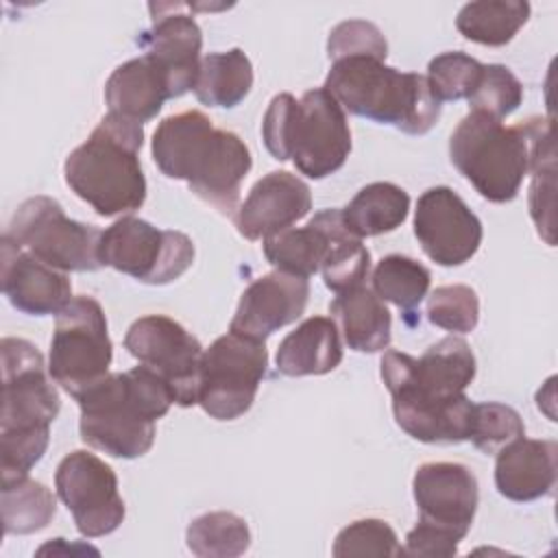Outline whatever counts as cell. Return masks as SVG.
<instances>
[{
  "label": "cell",
  "mask_w": 558,
  "mask_h": 558,
  "mask_svg": "<svg viewBox=\"0 0 558 558\" xmlns=\"http://www.w3.org/2000/svg\"><path fill=\"white\" fill-rule=\"evenodd\" d=\"M410 211V196L403 187L377 181L364 185L349 203L340 209L344 227L362 238H375L390 233L403 225Z\"/></svg>",
  "instance_id": "cell-26"
},
{
  "label": "cell",
  "mask_w": 558,
  "mask_h": 558,
  "mask_svg": "<svg viewBox=\"0 0 558 558\" xmlns=\"http://www.w3.org/2000/svg\"><path fill=\"white\" fill-rule=\"evenodd\" d=\"M253 87L251 59L240 50L211 52L201 59L198 76L194 83L196 98L207 107H235Z\"/></svg>",
  "instance_id": "cell-27"
},
{
  "label": "cell",
  "mask_w": 558,
  "mask_h": 558,
  "mask_svg": "<svg viewBox=\"0 0 558 558\" xmlns=\"http://www.w3.org/2000/svg\"><path fill=\"white\" fill-rule=\"evenodd\" d=\"M113 347L107 318L94 296H74L59 314L50 340L48 373L74 399L109 375Z\"/></svg>",
  "instance_id": "cell-9"
},
{
  "label": "cell",
  "mask_w": 558,
  "mask_h": 558,
  "mask_svg": "<svg viewBox=\"0 0 558 558\" xmlns=\"http://www.w3.org/2000/svg\"><path fill=\"white\" fill-rule=\"evenodd\" d=\"M2 416L0 469L2 482L28 475L50 440V423L61 410L59 392L35 344L24 338H2Z\"/></svg>",
  "instance_id": "cell-3"
},
{
  "label": "cell",
  "mask_w": 558,
  "mask_h": 558,
  "mask_svg": "<svg viewBox=\"0 0 558 558\" xmlns=\"http://www.w3.org/2000/svg\"><path fill=\"white\" fill-rule=\"evenodd\" d=\"M414 235L425 255L440 266L469 262L482 244V222L447 185L425 190L414 209Z\"/></svg>",
  "instance_id": "cell-15"
},
{
  "label": "cell",
  "mask_w": 558,
  "mask_h": 558,
  "mask_svg": "<svg viewBox=\"0 0 558 558\" xmlns=\"http://www.w3.org/2000/svg\"><path fill=\"white\" fill-rule=\"evenodd\" d=\"M530 17V4L521 0L469 2L458 11L456 28L482 46H504Z\"/></svg>",
  "instance_id": "cell-28"
},
{
  "label": "cell",
  "mask_w": 558,
  "mask_h": 558,
  "mask_svg": "<svg viewBox=\"0 0 558 558\" xmlns=\"http://www.w3.org/2000/svg\"><path fill=\"white\" fill-rule=\"evenodd\" d=\"M262 137L275 159H292L310 179L333 174L351 153L344 109L325 87L307 89L299 100L288 92L277 94L264 113Z\"/></svg>",
  "instance_id": "cell-7"
},
{
  "label": "cell",
  "mask_w": 558,
  "mask_h": 558,
  "mask_svg": "<svg viewBox=\"0 0 558 558\" xmlns=\"http://www.w3.org/2000/svg\"><path fill=\"white\" fill-rule=\"evenodd\" d=\"M57 512L54 495L28 475L2 482L4 534H33L44 530Z\"/></svg>",
  "instance_id": "cell-30"
},
{
  "label": "cell",
  "mask_w": 558,
  "mask_h": 558,
  "mask_svg": "<svg viewBox=\"0 0 558 558\" xmlns=\"http://www.w3.org/2000/svg\"><path fill=\"white\" fill-rule=\"evenodd\" d=\"M327 235V251L320 264L323 281L336 294L362 286L371 270V253L344 222L340 209H323L314 216Z\"/></svg>",
  "instance_id": "cell-25"
},
{
  "label": "cell",
  "mask_w": 558,
  "mask_h": 558,
  "mask_svg": "<svg viewBox=\"0 0 558 558\" xmlns=\"http://www.w3.org/2000/svg\"><path fill=\"white\" fill-rule=\"evenodd\" d=\"M427 318L432 325L453 333L473 331L480 320L477 292L462 283L436 288L427 299Z\"/></svg>",
  "instance_id": "cell-35"
},
{
  "label": "cell",
  "mask_w": 558,
  "mask_h": 558,
  "mask_svg": "<svg viewBox=\"0 0 558 558\" xmlns=\"http://www.w3.org/2000/svg\"><path fill=\"white\" fill-rule=\"evenodd\" d=\"M277 371L286 377L325 375L342 362L338 325L327 316H310L277 349Z\"/></svg>",
  "instance_id": "cell-23"
},
{
  "label": "cell",
  "mask_w": 558,
  "mask_h": 558,
  "mask_svg": "<svg viewBox=\"0 0 558 558\" xmlns=\"http://www.w3.org/2000/svg\"><path fill=\"white\" fill-rule=\"evenodd\" d=\"M327 251V235L312 218L305 227H290L264 240V255L275 270L312 277L320 270Z\"/></svg>",
  "instance_id": "cell-29"
},
{
  "label": "cell",
  "mask_w": 558,
  "mask_h": 558,
  "mask_svg": "<svg viewBox=\"0 0 558 558\" xmlns=\"http://www.w3.org/2000/svg\"><path fill=\"white\" fill-rule=\"evenodd\" d=\"M312 209V194L303 179L286 170L262 177L235 214V227L246 240H266L290 229Z\"/></svg>",
  "instance_id": "cell-19"
},
{
  "label": "cell",
  "mask_w": 558,
  "mask_h": 558,
  "mask_svg": "<svg viewBox=\"0 0 558 558\" xmlns=\"http://www.w3.org/2000/svg\"><path fill=\"white\" fill-rule=\"evenodd\" d=\"M482 74V63L464 52H442L434 57L427 65V83L438 102L469 98L477 78Z\"/></svg>",
  "instance_id": "cell-36"
},
{
  "label": "cell",
  "mask_w": 558,
  "mask_h": 558,
  "mask_svg": "<svg viewBox=\"0 0 558 558\" xmlns=\"http://www.w3.org/2000/svg\"><path fill=\"white\" fill-rule=\"evenodd\" d=\"M0 255L2 292L15 310L31 316H46L59 314L72 301L68 275L20 248L7 235H2Z\"/></svg>",
  "instance_id": "cell-20"
},
{
  "label": "cell",
  "mask_w": 558,
  "mask_h": 558,
  "mask_svg": "<svg viewBox=\"0 0 558 558\" xmlns=\"http://www.w3.org/2000/svg\"><path fill=\"white\" fill-rule=\"evenodd\" d=\"M150 150L168 179L185 181L198 198L233 216L253 166L248 146L235 133L216 129L203 111L190 109L159 122Z\"/></svg>",
  "instance_id": "cell-2"
},
{
  "label": "cell",
  "mask_w": 558,
  "mask_h": 558,
  "mask_svg": "<svg viewBox=\"0 0 558 558\" xmlns=\"http://www.w3.org/2000/svg\"><path fill=\"white\" fill-rule=\"evenodd\" d=\"M495 456V486L506 499L534 501L554 490L558 473V445L554 440L521 436Z\"/></svg>",
  "instance_id": "cell-21"
},
{
  "label": "cell",
  "mask_w": 558,
  "mask_h": 558,
  "mask_svg": "<svg viewBox=\"0 0 558 558\" xmlns=\"http://www.w3.org/2000/svg\"><path fill=\"white\" fill-rule=\"evenodd\" d=\"M323 87L349 113L392 124L408 135H425L440 118V102L425 76L395 70L373 57L333 61Z\"/></svg>",
  "instance_id": "cell-8"
},
{
  "label": "cell",
  "mask_w": 558,
  "mask_h": 558,
  "mask_svg": "<svg viewBox=\"0 0 558 558\" xmlns=\"http://www.w3.org/2000/svg\"><path fill=\"white\" fill-rule=\"evenodd\" d=\"M373 292L399 310L412 314L427 296L432 275L412 257L388 255L373 270Z\"/></svg>",
  "instance_id": "cell-31"
},
{
  "label": "cell",
  "mask_w": 558,
  "mask_h": 558,
  "mask_svg": "<svg viewBox=\"0 0 558 558\" xmlns=\"http://www.w3.org/2000/svg\"><path fill=\"white\" fill-rule=\"evenodd\" d=\"M142 144V122L107 111L92 135L68 155L65 183L98 216L111 218L140 209L146 201Z\"/></svg>",
  "instance_id": "cell-5"
},
{
  "label": "cell",
  "mask_w": 558,
  "mask_h": 558,
  "mask_svg": "<svg viewBox=\"0 0 558 558\" xmlns=\"http://www.w3.org/2000/svg\"><path fill=\"white\" fill-rule=\"evenodd\" d=\"M534 181L530 187V214L549 246H554V174L556 159L541 161L532 168Z\"/></svg>",
  "instance_id": "cell-39"
},
{
  "label": "cell",
  "mask_w": 558,
  "mask_h": 558,
  "mask_svg": "<svg viewBox=\"0 0 558 558\" xmlns=\"http://www.w3.org/2000/svg\"><path fill=\"white\" fill-rule=\"evenodd\" d=\"M98 257L102 266L142 283L166 286L194 264V244L181 231L157 229L142 218L124 216L102 231Z\"/></svg>",
  "instance_id": "cell-11"
},
{
  "label": "cell",
  "mask_w": 558,
  "mask_h": 558,
  "mask_svg": "<svg viewBox=\"0 0 558 558\" xmlns=\"http://www.w3.org/2000/svg\"><path fill=\"white\" fill-rule=\"evenodd\" d=\"M551 122L530 118L517 126L471 111L449 137V157L458 172L490 203L519 194L541 144L551 140Z\"/></svg>",
  "instance_id": "cell-6"
},
{
  "label": "cell",
  "mask_w": 558,
  "mask_h": 558,
  "mask_svg": "<svg viewBox=\"0 0 558 558\" xmlns=\"http://www.w3.org/2000/svg\"><path fill=\"white\" fill-rule=\"evenodd\" d=\"M329 314L333 323L340 325L349 349L357 353H377L390 344V312L364 283L338 292L329 303Z\"/></svg>",
  "instance_id": "cell-24"
},
{
  "label": "cell",
  "mask_w": 558,
  "mask_h": 558,
  "mask_svg": "<svg viewBox=\"0 0 558 558\" xmlns=\"http://www.w3.org/2000/svg\"><path fill=\"white\" fill-rule=\"evenodd\" d=\"M185 541L190 551L201 558H233L248 549L251 532L242 517L218 510L196 517L185 532Z\"/></svg>",
  "instance_id": "cell-32"
},
{
  "label": "cell",
  "mask_w": 558,
  "mask_h": 558,
  "mask_svg": "<svg viewBox=\"0 0 558 558\" xmlns=\"http://www.w3.org/2000/svg\"><path fill=\"white\" fill-rule=\"evenodd\" d=\"M4 235L44 264L61 272L98 270V242L102 231L76 222L50 196H33L13 214Z\"/></svg>",
  "instance_id": "cell-10"
},
{
  "label": "cell",
  "mask_w": 558,
  "mask_h": 558,
  "mask_svg": "<svg viewBox=\"0 0 558 558\" xmlns=\"http://www.w3.org/2000/svg\"><path fill=\"white\" fill-rule=\"evenodd\" d=\"M466 100L471 111L490 116L495 120H504L521 105L523 85L506 65H482L477 85L473 87Z\"/></svg>",
  "instance_id": "cell-33"
},
{
  "label": "cell",
  "mask_w": 558,
  "mask_h": 558,
  "mask_svg": "<svg viewBox=\"0 0 558 558\" xmlns=\"http://www.w3.org/2000/svg\"><path fill=\"white\" fill-rule=\"evenodd\" d=\"M307 296L310 283L305 277L272 270L242 292L229 331L264 342L277 329L301 318Z\"/></svg>",
  "instance_id": "cell-18"
},
{
  "label": "cell",
  "mask_w": 558,
  "mask_h": 558,
  "mask_svg": "<svg viewBox=\"0 0 558 558\" xmlns=\"http://www.w3.org/2000/svg\"><path fill=\"white\" fill-rule=\"evenodd\" d=\"M327 54L331 63L349 57H373L386 61L388 44L373 22L347 20L331 28L327 39Z\"/></svg>",
  "instance_id": "cell-38"
},
{
  "label": "cell",
  "mask_w": 558,
  "mask_h": 558,
  "mask_svg": "<svg viewBox=\"0 0 558 558\" xmlns=\"http://www.w3.org/2000/svg\"><path fill=\"white\" fill-rule=\"evenodd\" d=\"M521 436H525V425L514 408L495 401L473 403L469 440L480 451H484L486 456L497 453L501 447Z\"/></svg>",
  "instance_id": "cell-34"
},
{
  "label": "cell",
  "mask_w": 558,
  "mask_h": 558,
  "mask_svg": "<svg viewBox=\"0 0 558 558\" xmlns=\"http://www.w3.org/2000/svg\"><path fill=\"white\" fill-rule=\"evenodd\" d=\"M81 440L113 458H140L155 442V423L174 403L170 386L148 366L109 373L78 399Z\"/></svg>",
  "instance_id": "cell-4"
},
{
  "label": "cell",
  "mask_w": 558,
  "mask_h": 558,
  "mask_svg": "<svg viewBox=\"0 0 558 558\" xmlns=\"http://www.w3.org/2000/svg\"><path fill=\"white\" fill-rule=\"evenodd\" d=\"M266 344L240 333H225L203 351L198 405L216 421H233L251 410L266 375Z\"/></svg>",
  "instance_id": "cell-12"
},
{
  "label": "cell",
  "mask_w": 558,
  "mask_h": 558,
  "mask_svg": "<svg viewBox=\"0 0 558 558\" xmlns=\"http://www.w3.org/2000/svg\"><path fill=\"white\" fill-rule=\"evenodd\" d=\"M183 4L153 2L148 11L153 26L140 37L144 54L163 72L170 98H179L194 89L201 68L203 35L192 15L181 13Z\"/></svg>",
  "instance_id": "cell-17"
},
{
  "label": "cell",
  "mask_w": 558,
  "mask_h": 558,
  "mask_svg": "<svg viewBox=\"0 0 558 558\" xmlns=\"http://www.w3.org/2000/svg\"><path fill=\"white\" fill-rule=\"evenodd\" d=\"M379 371L408 436L445 445L469 440L473 401L464 390L475 377V355L466 340L447 336L421 357L386 351Z\"/></svg>",
  "instance_id": "cell-1"
},
{
  "label": "cell",
  "mask_w": 558,
  "mask_h": 558,
  "mask_svg": "<svg viewBox=\"0 0 558 558\" xmlns=\"http://www.w3.org/2000/svg\"><path fill=\"white\" fill-rule=\"evenodd\" d=\"M54 486L83 536H107L124 521L118 477L98 456L83 449L68 453L57 466Z\"/></svg>",
  "instance_id": "cell-14"
},
{
  "label": "cell",
  "mask_w": 558,
  "mask_h": 558,
  "mask_svg": "<svg viewBox=\"0 0 558 558\" xmlns=\"http://www.w3.org/2000/svg\"><path fill=\"white\" fill-rule=\"evenodd\" d=\"M331 554L347 556H403L395 530L381 519H357L342 527L333 541Z\"/></svg>",
  "instance_id": "cell-37"
},
{
  "label": "cell",
  "mask_w": 558,
  "mask_h": 558,
  "mask_svg": "<svg viewBox=\"0 0 558 558\" xmlns=\"http://www.w3.org/2000/svg\"><path fill=\"white\" fill-rule=\"evenodd\" d=\"M124 347L170 386L177 405L198 403L203 347L181 323L163 314L142 316L129 327Z\"/></svg>",
  "instance_id": "cell-13"
},
{
  "label": "cell",
  "mask_w": 558,
  "mask_h": 558,
  "mask_svg": "<svg viewBox=\"0 0 558 558\" xmlns=\"http://www.w3.org/2000/svg\"><path fill=\"white\" fill-rule=\"evenodd\" d=\"M168 98V81L146 54L118 65L105 83V102L109 113L142 124L153 120Z\"/></svg>",
  "instance_id": "cell-22"
},
{
  "label": "cell",
  "mask_w": 558,
  "mask_h": 558,
  "mask_svg": "<svg viewBox=\"0 0 558 558\" xmlns=\"http://www.w3.org/2000/svg\"><path fill=\"white\" fill-rule=\"evenodd\" d=\"M412 493L418 523L462 541L473 523L480 490L469 466L458 462H427L416 469Z\"/></svg>",
  "instance_id": "cell-16"
}]
</instances>
